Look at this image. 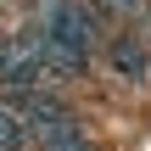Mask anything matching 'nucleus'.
Segmentation results:
<instances>
[{"label":"nucleus","mask_w":151,"mask_h":151,"mask_svg":"<svg viewBox=\"0 0 151 151\" xmlns=\"http://www.w3.org/2000/svg\"><path fill=\"white\" fill-rule=\"evenodd\" d=\"M22 146H34V129L22 123V112H17V106H6V101H0V151H22Z\"/></svg>","instance_id":"5"},{"label":"nucleus","mask_w":151,"mask_h":151,"mask_svg":"<svg viewBox=\"0 0 151 151\" xmlns=\"http://www.w3.org/2000/svg\"><path fill=\"white\" fill-rule=\"evenodd\" d=\"M95 6V17H106V22H129V28H140V17L151 11V0H90Z\"/></svg>","instance_id":"6"},{"label":"nucleus","mask_w":151,"mask_h":151,"mask_svg":"<svg viewBox=\"0 0 151 151\" xmlns=\"http://www.w3.org/2000/svg\"><path fill=\"white\" fill-rule=\"evenodd\" d=\"M22 34L39 39V45L73 50L78 62H95V50H101V17H95L90 0H34Z\"/></svg>","instance_id":"1"},{"label":"nucleus","mask_w":151,"mask_h":151,"mask_svg":"<svg viewBox=\"0 0 151 151\" xmlns=\"http://www.w3.org/2000/svg\"><path fill=\"white\" fill-rule=\"evenodd\" d=\"M0 84L6 90H50L56 73L39 62V50L22 34H11V39H0Z\"/></svg>","instance_id":"2"},{"label":"nucleus","mask_w":151,"mask_h":151,"mask_svg":"<svg viewBox=\"0 0 151 151\" xmlns=\"http://www.w3.org/2000/svg\"><path fill=\"white\" fill-rule=\"evenodd\" d=\"M106 67L118 78H129V84H146L151 78V45L140 39V28H129V34H118L106 45Z\"/></svg>","instance_id":"4"},{"label":"nucleus","mask_w":151,"mask_h":151,"mask_svg":"<svg viewBox=\"0 0 151 151\" xmlns=\"http://www.w3.org/2000/svg\"><path fill=\"white\" fill-rule=\"evenodd\" d=\"M140 39H146V45H151V11H146V17H140Z\"/></svg>","instance_id":"7"},{"label":"nucleus","mask_w":151,"mask_h":151,"mask_svg":"<svg viewBox=\"0 0 151 151\" xmlns=\"http://www.w3.org/2000/svg\"><path fill=\"white\" fill-rule=\"evenodd\" d=\"M28 129H34V146L39 151H95L90 129L73 118V106L56 112V118H39V123H28Z\"/></svg>","instance_id":"3"}]
</instances>
